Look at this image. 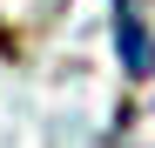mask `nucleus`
Instances as JSON below:
<instances>
[{
	"mask_svg": "<svg viewBox=\"0 0 155 148\" xmlns=\"http://www.w3.org/2000/svg\"><path fill=\"white\" fill-rule=\"evenodd\" d=\"M108 20H115V54H121V74L128 81H148L155 74V34L135 0H108Z\"/></svg>",
	"mask_w": 155,
	"mask_h": 148,
	"instance_id": "obj_1",
	"label": "nucleus"
}]
</instances>
